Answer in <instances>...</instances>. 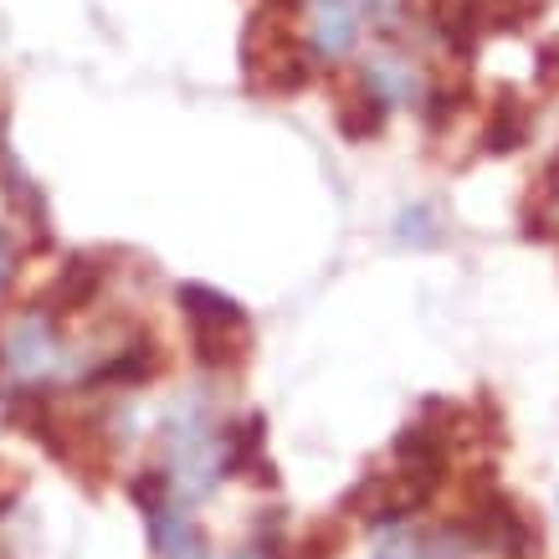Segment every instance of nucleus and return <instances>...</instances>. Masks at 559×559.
Returning <instances> with one entry per match:
<instances>
[{"label":"nucleus","instance_id":"obj_1","mask_svg":"<svg viewBox=\"0 0 559 559\" xmlns=\"http://www.w3.org/2000/svg\"><path fill=\"white\" fill-rule=\"evenodd\" d=\"M165 483L170 492L186 498H205L226 477V426L211 421V411L201 401L175 406L165 421Z\"/></svg>","mask_w":559,"mask_h":559},{"label":"nucleus","instance_id":"obj_2","mask_svg":"<svg viewBox=\"0 0 559 559\" xmlns=\"http://www.w3.org/2000/svg\"><path fill=\"white\" fill-rule=\"evenodd\" d=\"M175 298H180V313L190 323V349H195L201 365H231V359L247 355L252 323H247L237 298L205 288V283H186Z\"/></svg>","mask_w":559,"mask_h":559},{"label":"nucleus","instance_id":"obj_3","mask_svg":"<svg viewBox=\"0 0 559 559\" xmlns=\"http://www.w3.org/2000/svg\"><path fill=\"white\" fill-rule=\"evenodd\" d=\"M134 503L144 509V524H150V544L159 559H211V539L201 534V524L190 519L180 503H175L170 483L165 473L154 467V473L134 477Z\"/></svg>","mask_w":559,"mask_h":559},{"label":"nucleus","instance_id":"obj_4","mask_svg":"<svg viewBox=\"0 0 559 559\" xmlns=\"http://www.w3.org/2000/svg\"><path fill=\"white\" fill-rule=\"evenodd\" d=\"M462 528L473 534V544L483 555L528 559V549H534V528H528L524 509H519L503 488H492V483H483V488L473 492V509H467Z\"/></svg>","mask_w":559,"mask_h":559},{"label":"nucleus","instance_id":"obj_5","mask_svg":"<svg viewBox=\"0 0 559 559\" xmlns=\"http://www.w3.org/2000/svg\"><path fill=\"white\" fill-rule=\"evenodd\" d=\"M0 365H11L21 374V385H47L51 374L62 370V334L47 313H26L11 329V340L0 349Z\"/></svg>","mask_w":559,"mask_h":559},{"label":"nucleus","instance_id":"obj_6","mask_svg":"<svg viewBox=\"0 0 559 559\" xmlns=\"http://www.w3.org/2000/svg\"><path fill=\"white\" fill-rule=\"evenodd\" d=\"M426 503H431V488H421V483H411V477H401V473H374L344 498V509L374 528L401 524L411 513H421Z\"/></svg>","mask_w":559,"mask_h":559},{"label":"nucleus","instance_id":"obj_7","mask_svg":"<svg viewBox=\"0 0 559 559\" xmlns=\"http://www.w3.org/2000/svg\"><path fill=\"white\" fill-rule=\"evenodd\" d=\"M103 283H108V267H103L98 257H72L68 267L57 272V283L47 288V298H41L36 313H47L51 323L72 319V313H87V308L98 304Z\"/></svg>","mask_w":559,"mask_h":559},{"label":"nucleus","instance_id":"obj_8","mask_svg":"<svg viewBox=\"0 0 559 559\" xmlns=\"http://www.w3.org/2000/svg\"><path fill=\"white\" fill-rule=\"evenodd\" d=\"M359 32H365V11L359 0H308V36H313V51L340 62L359 47Z\"/></svg>","mask_w":559,"mask_h":559},{"label":"nucleus","instance_id":"obj_9","mask_svg":"<svg viewBox=\"0 0 559 559\" xmlns=\"http://www.w3.org/2000/svg\"><path fill=\"white\" fill-rule=\"evenodd\" d=\"M359 93H370L380 108H395V103H411L421 93V72L411 68V57H401V51H374L359 72Z\"/></svg>","mask_w":559,"mask_h":559},{"label":"nucleus","instance_id":"obj_10","mask_svg":"<svg viewBox=\"0 0 559 559\" xmlns=\"http://www.w3.org/2000/svg\"><path fill=\"white\" fill-rule=\"evenodd\" d=\"M159 365H165L159 344H154V340H134V344H123V349H114V355L103 359L98 370L87 374V385H103V390L144 385V380H154V374H159Z\"/></svg>","mask_w":559,"mask_h":559},{"label":"nucleus","instance_id":"obj_11","mask_svg":"<svg viewBox=\"0 0 559 559\" xmlns=\"http://www.w3.org/2000/svg\"><path fill=\"white\" fill-rule=\"evenodd\" d=\"M528 144V108L519 93H498L488 123H483V150L488 154H509Z\"/></svg>","mask_w":559,"mask_h":559},{"label":"nucleus","instance_id":"obj_12","mask_svg":"<svg viewBox=\"0 0 559 559\" xmlns=\"http://www.w3.org/2000/svg\"><path fill=\"white\" fill-rule=\"evenodd\" d=\"M385 114H390V108H380V103H374L370 93L349 98V103L340 108V129H344V139H374L380 129H385Z\"/></svg>","mask_w":559,"mask_h":559},{"label":"nucleus","instance_id":"obj_13","mask_svg":"<svg viewBox=\"0 0 559 559\" xmlns=\"http://www.w3.org/2000/svg\"><path fill=\"white\" fill-rule=\"evenodd\" d=\"M467 108V87H426V123L447 129Z\"/></svg>","mask_w":559,"mask_h":559},{"label":"nucleus","instance_id":"obj_14","mask_svg":"<svg viewBox=\"0 0 559 559\" xmlns=\"http://www.w3.org/2000/svg\"><path fill=\"white\" fill-rule=\"evenodd\" d=\"M16 267H21V247H16V237L0 226V298H5V288L16 283Z\"/></svg>","mask_w":559,"mask_h":559},{"label":"nucleus","instance_id":"obj_15","mask_svg":"<svg viewBox=\"0 0 559 559\" xmlns=\"http://www.w3.org/2000/svg\"><path fill=\"white\" fill-rule=\"evenodd\" d=\"M359 11H365V16H380L390 26V16H401V0H359Z\"/></svg>","mask_w":559,"mask_h":559},{"label":"nucleus","instance_id":"obj_16","mask_svg":"<svg viewBox=\"0 0 559 559\" xmlns=\"http://www.w3.org/2000/svg\"><path fill=\"white\" fill-rule=\"evenodd\" d=\"M549 195H555V205H559V165H549Z\"/></svg>","mask_w":559,"mask_h":559},{"label":"nucleus","instance_id":"obj_17","mask_svg":"<svg viewBox=\"0 0 559 559\" xmlns=\"http://www.w3.org/2000/svg\"><path fill=\"white\" fill-rule=\"evenodd\" d=\"M231 559H262V555H257V549H241V555H231Z\"/></svg>","mask_w":559,"mask_h":559}]
</instances>
